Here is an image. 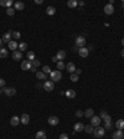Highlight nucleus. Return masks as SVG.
I'll return each mask as SVG.
<instances>
[{"label": "nucleus", "instance_id": "1", "mask_svg": "<svg viewBox=\"0 0 124 139\" xmlns=\"http://www.w3.org/2000/svg\"><path fill=\"white\" fill-rule=\"evenodd\" d=\"M50 77H51V81L55 83V82H58V81H61L62 80V73H61V71H52L51 73H50Z\"/></svg>", "mask_w": 124, "mask_h": 139}, {"label": "nucleus", "instance_id": "2", "mask_svg": "<svg viewBox=\"0 0 124 139\" xmlns=\"http://www.w3.org/2000/svg\"><path fill=\"white\" fill-rule=\"evenodd\" d=\"M104 134H105V129L103 128V127H95V129L93 130V135L98 139L103 138Z\"/></svg>", "mask_w": 124, "mask_h": 139}, {"label": "nucleus", "instance_id": "3", "mask_svg": "<svg viewBox=\"0 0 124 139\" xmlns=\"http://www.w3.org/2000/svg\"><path fill=\"white\" fill-rule=\"evenodd\" d=\"M3 92L5 93V96H8V97H12V96L16 94V90L14 87H4Z\"/></svg>", "mask_w": 124, "mask_h": 139}, {"label": "nucleus", "instance_id": "4", "mask_svg": "<svg viewBox=\"0 0 124 139\" xmlns=\"http://www.w3.org/2000/svg\"><path fill=\"white\" fill-rule=\"evenodd\" d=\"M75 45H76L77 47H85V45H86V39H85V36H77L76 40H75Z\"/></svg>", "mask_w": 124, "mask_h": 139}, {"label": "nucleus", "instance_id": "5", "mask_svg": "<svg viewBox=\"0 0 124 139\" xmlns=\"http://www.w3.org/2000/svg\"><path fill=\"white\" fill-rule=\"evenodd\" d=\"M31 67H32V65H31V61H29V60H24L21 62V70L22 71H30Z\"/></svg>", "mask_w": 124, "mask_h": 139}, {"label": "nucleus", "instance_id": "6", "mask_svg": "<svg viewBox=\"0 0 124 139\" xmlns=\"http://www.w3.org/2000/svg\"><path fill=\"white\" fill-rule=\"evenodd\" d=\"M53 88H55V83H53L52 81H45V82H44V90H45V91L51 92Z\"/></svg>", "mask_w": 124, "mask_h": 139}, {"label": "nucleus", "instance_id": "7", "mask_svg": "<svg viewBox=\"0 0 124 139\" xmlns=\"http://www.w3.org/2000/svg\"><path fill=\"white\" fill-rule=\"evenodd\" d=\"M11 40H12V31L10 30V31L5 32V34L3 35V42H6V44H9Z\"/></svg>", "mask_w": 124, "mask_h": 139}, {"label": "nucleus", "instance_id": "8", "mask_svg": "<svg viewBox=\"0 0 124 139\" xmlns=\"http://www.w3.org/2000/svg\"><path fill=\"white\" fill-rule=\"evenodd\" d=\"M112 138H113V139H123L124 138V132H123V130L117 129L115 132L112 133Z\"/></svg>", "mask_w": 124, "mask_h": 139}, {"label": "nucleus", "instance_id": "9", "mask_svg": "<svg viewBox=\"0 0 124 139\" xmlns=\"http://www.w3.org/2000/svg\"><path fill=\"white\" fill-rule=\"evenodd\" d=\"M12 60H14V61H20V60H22V52H21L20 50L12 51Z\"/></svg>", "mask_w": 124, "mask_h": 139}, {"label": "nucleus", "instance_id": "10", "mask_svg": "<svg viewBox=\"0 0 124 139\" xmlns=\"http://www.w3.org/2000/svg\"><path fill=\"white\" fill-rule=\"evenodd\" d=\"M101 118L98 117V116H93L92 118H91V124L93 125V127H99L101 125Z\"/></svg>", "mask_w": 124, "mask_h": 139}, {"label": "nucleus", "instance_id": "11", "mask_svg": "<svg viewBox=\"0 0 124 139\" xmlns=\"http://www.w3.org/2000/svg\"><path fill=\"white\" fill-rule=\"evenodd\" d=\"M20 123H22V124H29L30 123V116L29 114H26V113H24L21 117H20Z\"/></svg>", "mask_w": 124, "mask_h": 139}, {"label": "nucleus", "instance_id": "12", "mask_svg": "<svg viewBox=\"0 0 124 139\" xmlns=\"http://www.w3.org/2000/svg\"><path fill=\"white\" fill-rule=\"evenodd\" d=\"M47 122H48V124H50V125H57L58 122H60V119H58L56 116H51V117L47 119Z\"/></svg>", "mask_w": 124, "mask_h": 139}, {"label": "nucleus", "instance_id": "13", "mask_svg": "<svg viewBox=\"0 0 124 139\" xmlns=\"http://www.w3.org/2000/svg\"><path fill=\"white\" fill-rule=\"evenodd\" d=\"M10 124H11L12 127L19 125V124H20V117H18V116H12V117H11V119H10Z\"/></svg>", "mask_w": 124, "mask_h": 139}, {"label": "nucleus", "instance_id": "14", "mask_svg": "<svg viewBox=\"0 0 124 139\" xmlns=\"http://www.w3.org/2000/svg\"><path fill=\"white\" fill-rule=\"evenodd\" d=\"M89 54V50L87 48V47H81L79 50H78V55L81 56V57H87Z\"/></svg>", "mask_w": 124, "mask_h": 139}, {"label": "nucleus", "instance_id": "15", "mask_svg": "<svg viewBox=\"0 0 124 139\" xmlns=\"http://www.w3.org/2000/svg\"><path fill=\"white\" fill-rule=\"evenodd\" d=\"M66 70L72 74V73H75V71H76V66H75L73 62H68V64L66 65Z\"/></svg>", "mask_w": 124, "mask_h": 139}, {"label": "nucleus", "instance_id": "16", "mask_svg": "<svg viewBox=\"0 0 124 139\" xmlns=\"http://www.w3.org/2000/svg\"><path fill=\"white\" fill-rule=\"evenodd\" d=\"M104 12L107 15H112L113 12H114V8H113V5H111V4H107L104 6Z\"/></svg>", "mask_w": 124, "mask_h": 139}, {"label": "nucleus", "instance_id": "17", "mask_svg": "<svg viewBox=\"0 0 124 139\" xmlns=\"http://www.w3.org/2000/svg\"><path fill=\"white\" fill-rule=\"evenodd\" d=\"M14 9L21 10V11H22V10L25 9V4H24L22 1H15V3H14Z\"/></svg>", "mask_w": 124, "mask_h": 139}, {"label": "nucleus", "instance_id": "18", "mask_svg": "<svg viewBox=\"0 0 124 139\" xmlns=\"http://www.w3.org/2000/svg\"><path fill=\"white\" fill-rule=\"evenodd\" d=\"M56 57H57L58 61H63V60L66 58V51H65V50H58Z\"/></svg>", "mask_w": 124, "mask_h": 139}, {"label": "nucleus", "instance_id": "19", "mask_svg": "<svg viewBox=\"0 0 124 139\" xmlns=\"http://www.w3.org/2000/svg\"><path fill=\"white\" fill-rule=\"evenodd\" d=\"M65 96H66L68 99H72V98L76 97V92H75V90H67L66 92H65Z\"/></svg>", "mask_w": 124, "mask_h": 139}, {"label": "nucleus", "instance_id": "20", "mask_svg": "<svg viewBox=\"0 0 124 139\" xmlns=\"http://www.w3.org/2000/svg\"><path fill=\"white\" fill-rule=\"evenodd\" d=\"M83 116L86 117V118H92L93 116H94V111L92 109V108H88L86 111L83 112Z\"/></svg>", "mask_w": 124, "mask_h": 139}, {"label": "nucleus", "instance_id": "21", "mask_svg": "<svg viewBox=\"0 0 124 139\" xmlns=\"http://www.w3.org/2000/svg\"><path fill=\"white\" fill-rule=\"evenodd\" d=\"M73 129H75V132H82V130H85V124H82V123H76L75 125H73Z\"/></svg>", "mask_w": 124, "mask_h": 139}, {"label": "nucleus", "instance_id": "22", "mask_svg": "<svg viewBox=\"0 0 124 139\" xmlns=\"http://www.w3.org/2000/svg\"><path fill=\"white\" fill-rule=\"evenodd\" d=\"M8 46H9L10 50H14V51H16V48L19 47V44H18L15 40H11L9 44H8Z\"/></svg>", "mask_w": 124, "mask_h": 139}, {"label": "nucleus", "instance_id": "23", "mask_svg": "<svg viewBox=\"0 0 124 139\" xmlns=\"http://www.w3.org/2000/svg\"><path fill=\"white\" fill-rule=\"evenodd\" d=\"M77 5H78V1H77V0H68V1H67V6L71 8V9H75Z\"/></svg>", "mask_w": 124, "mask_h": 139}, {"label": "nucleus", "instance_id": "24", "mask_svg": "<svg viewBox=\"0 0 124 139\" xmlns=\"http://www.w3.org/2000/svg\"><path fill=\"white\" fill-rule=\"evenodd\" d=\"M115 127H117V129L119 130L124 129V119H118L115 122Z\"/></svg>", "mask_w": 124, "mask_h": 139}, {"label": "nucleus", "instance_id": "25", "mask_svg": "<svg viewBox=\"0 0 124 139\" xmlns=\"http://www.w3.org/2000/svg\"><path fill=\"white\" fill-rule=\"evenodd\" d=\"M55 12H56V9H55L53 6H47V8H46V14H47V15L52 16V15H55Z\"/></svg>", "mask_w": 124, "mask_h": 139}, {"label": "nucleus", "instance_id": "26", "mask_svg": "<svg viewBox=\"0 0 124 139\" xmlns=\"http://www.w3.org/2000/svg\"><path fill=\"white\" fill-rule=\"evenodd\" d=\"M35 139H46V133H45L44 130H40V132H37V133H36V137H35Z\"/></svg>", "mask_w": 124, "mask_h": 139}, {"label": "nucleus", "instance_id": "27", "mask_svg": "<svg viewBox=\"0 0 124 139\" xmlns=\"http://www.w3.org/2000/svg\"><path fill=\"white\" fill-rule=\"evenodd\" d=\"M36 77H37V80H46L47 78L46 73H44L42 71H37L36 72Z\"/></svg>", "mask_w": 124, "mask_h": 139}, {"label": "nucleus", "instance_id": "28", "mask_svg": "<svg viewBox=\"0 0 124 139\" xmlns=\"http://www.w3.org/2000/svg\"><path fill=\"white\" fill-rule=\"evenodd\" d=\"M8 56V50L5 47H1L0 48V58H5Z\"/></svg>", "mask_w": 124, "mask_h": 139}, {"label": "nucleus", "instance_id": "29", "mask_svg": "<svg viewBox=\"0 0 124 139\" xmlns=\"http://www.w3.org/2000/svg\"><path fill=\"white\" fill-rule=\"evenodd\" d=\"M19 48L21 52H24V51H26L27 50V44L26 42H20L19 44Z\"/></svg>", "mask_w": 124, "mask_h": 139}, {"label": "nucleus", "instance_id": "30", "mask_svg": "<svg viewBox=\"0 0 124 139\" xmlns=\"http://www.w3.org/2000/svg\"><path fill=\"white\" fill-rule=\"evenodd\" d=\"M26 57H27V60H29V61H34V60H35V54H34L32 51H27Z\"/></svg>", "mask_w": 124, "mask_h": 139}, {"label": "nucleus", "instance_id": "31", "mask_svg": "<svg viewBox=\"0 0 124 139\" xmlns=\"http://www.w3.org/2000/svg\"><path fill=\"white\" fill-rule=\"evenodd\" d=\"M85 130H86L87 133H93V130H94V128H93V125L92 124H88V125H85Z\"/></svg>", "mask_w": 124, "mask_h": 139}, {"label": "nucleus", "instance_id": "32", "mask_svg": "<svg viewBox=\"0 0 124 139\" xmlns=\"http://www.w3.org/2000/svg\"><path fill=\"white\" fill-rule=\"evenodd\" d=\"M56 66H57V70L60 71V70H63V68H66V65L63 64V61H58L57 64H56Z\"/></svg>", "mask_w": 124, "mask_h": 139}, {"label": "nucleus", "instance_id": "33", "mask_svg": "<svg viewBox=\"0 0 124 139\" xmlns=\"http://www.w3.org/2000/svg\"><path fill=\"white\" fill-rule=\"evenodd\" d=\"M42 72H44V73H51V72H52V71H51V68H50V66H44V67H42Z\"/></svg>", "mask_w": 124, "mask_h": 139}, {"label": "nucleus", "instance_id": "34", "mask_svg": "<svg viewBox=\"0 0 124 139\" xmlns=\"http://www.w3.org/2000/svg\"><path fill=\"white\" fill-rule=\"evenodd\" d=\"M78 78H79V76H77L76 73H72L71 76H70V80H71L72 82H77V81H78Z\"/></svg>", "mask_w": 124, "mask_h": 139}, {"label": "nucleus", "instance_id": "35", "mask_svg": "<svg viewBox=\"0 0 124 139\" xmlns=\"http://www.w3.org/2000/svg\"><path fill=\"white\" fill-rule=\"evenodd\" d=\"M20 37H21V34H20L19 31H12V39H15V40H19Z\"/></svg>", "mask_w": 124, "mask_h": 139}, {"label": "nucleus", "instance_id": "36", "mask_svg": "<svg viewBox=\"0 0 124 139\" xmlns=\"http://www.w3.org/2000/svg\"><path fill=\"white\" fill-rule=\"evenodd\" d=\"M6 14H8L9 16H12V15L15 14V9H14V8H8V9H6Z\"/></svg>", "mask_w": 124, "mask_h": 139}, {"label": "nucleus", "instance_id": "37", "mask_svg": "<svg viewBox=\"0 0 124 139\" xmlns=\"http://www.w3.org/2000/svg\"><path fill=\"white\" fill-rule=\"evenodd\" d=\"M31 65H32V67H36L37 68L38 66H40V61L38 60H34V61H31Z\"/></svg>", "mask_w": 124, "mask_h": 139}, {"label": "nucleus", "instance_id": "38", "mask_svg": "<svg viewBox=\"0 0 124 139\" xmlns=\"http://www.w3.org/2000/svg\"><path fill=\"white\" fill-rule=\"evenodd\" d=\"M105 130H109V129H112V123L109 122V123H104V127H103Z\"/></svg>", "mask_w": 124, "mask_h": 139}, {"label": "nucleus", "instance_id": "39", "mask_svg": "<svg viewBox=\"0 0 124 139\" xmlns=\"http://www.w3.org/2000/svg\"><path fill=\"white\" fill-rule=\"evenodd\" d=\"M103 121H104V123H109V122L112 121V118H111V116H109V114H107L104 118H103Z\"/></svg>", "mask_w": 124, "mask_h": 139}, {"label": "nucleus", "instance_id": "40", "mask_svg": "<svg viewBox=\"0 0 124 139\" xmlns=\"http://www.w3.org/2000/svg\"><path fill=\"white\" fill-rule=\"evenodd\" d=\"M107 114H108V113H107L105 111H102V112H101V114H99V118H101V119H103Z\"/></svg>", "mask_w": 124, "mask_h": 139}, {"label": "nucleus", "instance_id": "41", "mask_svg": "<svg viewBox=\"0 0 124 139\" xmlns=\"http://www.w3.org/2000/svg\"><path fill=\"white\" fill-rule=\"evenodd\" d=\"M5 87V80L0 78V88H4Z\"/></svg>", "mask_w": 124, "mask_h": 139}, {"label": "nucleus", "instance_id": "42", "mask_svg": "<svg viewBox=\"0 0 124 139\" xmlns=\"http://www.w3.org/2000/svg\"><path fill=\"white\" fill-rule=\"evenodd\" d=\"M60 139H68V135H67L66 133H62V134L60 135Z\"/></svg>", "mask_w": 124, "mask_h": 139}, {"label": "nucleus", "instance_id": "43", "mask_svg": "<svg viewBox=\"0 0 124 139\" xmlns=\"http://www.w3.org/2000/svg\"><path fill=\"white\" fill-rule=\"evenodd\" d=\"M12 5V0H6V8H11Z\"/></svg>", "mask_w": 124, "mask_h": 139}, {"label": "nucleus", "instance_id": "44", "mask_svg": "<svg viewBox=\"0 0 124 139\" xmlns=\"http://www.w3.org/2000/svg\"><path fill=\"white\" fill-rule=\"evenodd\" d=\"M82 116H83V112H82V111H77L76 112V117L79 118V117H82Z\"/></svg>", "mask_w": 124, "mask_h": 139}, {"label": "nucleus", "instance_id": "45", "mask_svg": "<svg viewBox=\"0 0 124 139\" xmlns=\"http://www.w3.org/2000/svg\"><path fill=\"white\" fill-rule=\"evenodd\" d=\"M75 73H76L77 76H79V74L82 73V70H79V68H76V71H75Z\"/></svg>", "mask_w": 124, "mask_h": 139}, {"label": "nucleus", "instance_id": "46", "mask_svg": "<svg viewBox=\"0 0 124 139\" xmlns=\"http://www.w3.org/2000/svg\"><path fill=\"white\" fill-rule=\"evenodd\" d=\"M0 5L1 6H6V0H0Z\"/></svg>", "mask_w": 124, "mask_h": 139}, {"label": "nucleus", "instance_id": "47", "mask_svg": "<svg viewBox=\"0 0 124 139\" xmlns=\"http://www.w3.org/2000/svg\"><path fill=\"white\" fill-rule=\"evenodd\" d=\"M78 50H79V47H77L76 45H75V46L72 47V51H75V52H78Z\"/></svg>", "mask_w": 124, "mask_h": 139}, {"label": "nucleus", "instance_id": "48", "mask_svg": "<svg viewBox=\"0 0 124 139\" xmlns=\"http://www.w3.org/2000/svg\"><path fill=\"white\" fill-rule=\"evenodd\" d=\"M52 62H56V64L58 62V60H57V57H56V56H52Z\"/></svg>", "mask_w": 124, "mask_h": 139}, {"label": "nucleus", "instance_id": "49", "mask_svg": "<svg viewBox=\"0 0 124 139\" xmlns=\"http://www.w3.org/2000/svg\"><path fill=\"white\" fill-rule=\"evenodd\" d=\"M31 72H37V70H36V67H31V70H30Z\"/></svg>", "mask_w": 124, "mask_h": 139}, {"label": "nucleus", "instance_id": "50", "mask_svg": "<svg viewBox=\"0 0 124 139\" xmlns=\"http://www.w3.org/2000/svg\"><path fill=\"white\" fill-rule=\"evenodd\" d=\"M35 3H36V4H42L44 0H35Z\"/></svg>", "mask_w": 124, "mask_h": 139}, {"label": "nucleus", "instance_id": "51", "mask_svg": "<svg viewBox=\"0 0 124 139\" xmlns=\"http://www.w3.org/2000/svg\"><path fill=\"white\" fill-rule=\"evenodd\" d=\"M78 5H79V6H83V5H85V1H78Z\"/></svg>", "mask_w": 124, "mask_h": 139}, {"label": "nucleus", "instance_id": "52", "mask_svg": "<svg viewBox=\"0 0 124 139\" xmlns=\"http://www.w3.org/2000/svg\"><path fill=\"white\" fill-rule=\"evenodd\" d=\"M3 44H4V42H3V39H0V48L3 47Z\"/></svg>", "mask_w": 124, "mask_h": 139}, {"label": "nucleus", "instance_id": "53", "mask_svg": "<svg viewBox=\"0 0 124 139\" xmlns=\"http://www.w3.org/2000/svg\"><path fill=\"white\" fill-rule=\"evenodd\" d=\"M120 54H122V57H124V48L122 50V52H120Z\"/></svg>", "mask_w": 124, "mask_h": 139}, {"label": "nucleus", "instance_id": "54", "mask_svg": "<svg viewBox=\"0 0 124 139\" xmlns=\"http://www.w3.org/2000/svg\"><path fill=\"white\" fill-rule=\"evenodd\" d=\"M122 45H123V47H124V37L122 39Z\"/></svg>", "mask_w": 124, "mask_h": 139}, {"label": "nucleus", "instance_id": "55", "mask_svg": "<svg viewBox=\"0 0 124 139\" xmlns=\"http://www.w3.org/2000/svg\"><path fill=\"white\" fill-rule=\"evenodd\" d=\"M122 8H123V9H124V0H123V1H122Z\"/></svg>", "mask_w": 124, "mask_h": 139}, {"label": "nucleus", "instance_id": "56", "mask_svg": "<svg viewBox=\"0 0 124 139\" xmlns=\"http://www.w3.org/2000/svg\"><path fill=\"white\" fill-rule=\"evenodd\" d=\"M1 92H3V91H1V88H0V93H1Z\"/></svg>", "mask_w": 124, "mask_h": 139}, {"label": "nucleus", "instance_id": "57", "mask_svg": "<svg viewBox=\"0 0 124 139\" xmlns=\"http://www.w3.org/2000/svg\"><path fill=\"white\" fill-rule=\"evenodd\" d=\"M123 139H124V138H123Z\"/></svg>", "mask_w": 124, "mask_h": 139}]
</instances>
